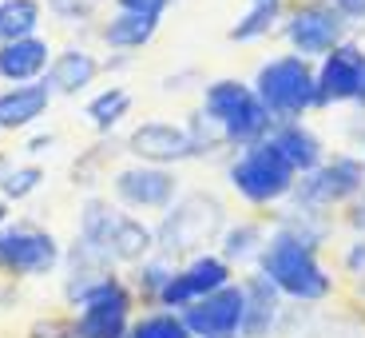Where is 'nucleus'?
<instances>
[{
	"mask_svg": "<svg viewBox=\"0 0 365 338\" xmlns=\"http://www.w3.org/2000/svg\"><path fill=\"white\" fill-rule=\"evenodd\" d=\"M227 231V203L215 192H182L163 219L155 223V255L171 263H187L195 255H207L210 243H219Z\"/></svg>",
	"mask_w": 365,
	"mask_h": 338,
	"instance_id": "nucleus-1",
	"label": "nucleus"
},
{
	"mask_svg": "<svg viewBox=\"0 0 365 338\" xmlns=\"http://www.w3.org/2000/svg\"><path fill=\"white\" fill-rule=\"evenodd\" d=\"M255 271L266 274L278 287V294L294 299V302H322L334 294V274L318 259V247L302 243L298 235H290L282 227H270L266 251H262Z\"/></svg>",
	"mask_w": 365,
	"mask_h": 338,
	"instance_id": "nucleus-2",
	"label": "nucleus"
},
{
	"mask_svg": "<svg viewBox=\"0 0 365 338\" xmlns=\"http://www.w3.org/2000/svg\"><path fill=\"white\" fill-rule=\"evenodd\" d=\"M255 91L274 124H302L306 111L322 108L318 100V68L314 60H302L294 52L270 56L255 72Z\"/></svg>",
	"mask_w": 365,
	"mask_h": 338,
	"instance_id": "nucleus-3",
	"label": "nucleus"
},
{
	"mask_svg": "<svg viewBox=\"0 0 365 338\" xmlns=\"http://www.w3.org/2000/svg\"><path fill=\"white\" fill-rule=\"evenodd\" d=\"M80 239L96 243L111 263L139 267L143 259L155 255V227H147L139 215L115 207L111 199L91 195L80 207Z\"/></svg>",
	"mask_w": 365,
	"mask_h": 338,
	"instance_id": "nucleus-4",
	"label": "nucleus"
},
{
	"mask_svg": "<svg viewBox=\"0 0 365 338\" xmlns=\"http://www.w3.org/2000/svg\"><path fill=\"white\" fill-rule=\"evenodd\" d=\"M202 111H207V119H215L222 128L230 151L258 144V139H266L274 131L270 111L262 108V100H258V91L250 80L219 76V80L202 84Z\"/></svg>",
	"mask_w": 365,
	"mask_h": 338,
	"instance_id": "nucleus-5",
	"label": "nucleus"
},
{
	"mask_svg": "<svg viewBox=\"0 0 365 338\" xmlns=\"http://www.w3.org/2000/svg\"><path fill=\"white\" fill-rule=\"evenodd\" d=\"M227 183L238 199L250 207H274V203H290L294 195V167L282 159V151L270 144V136L250 147H238L227 159Z\"/></svg>",
	"mask_w": 365,
	"mask_h": 338,
	"instance_id": "nucleus-6",
	"label": "nucleus"
},
{
	"mask_svg": "<svg viewBox=\"0 0 365 338\" xmlns=\"http://www.w3.org/2000/svg\"><path fill=\"white\" fill-rule=\"evenodd\" d=\"M349 28L354 24L346 20V12H338L329 0H298L282 16V36L290 44V52L302 56V60H314V64L322 56H329L338 44L354 40Z\"/></svg>",
	"mask_w": 365,
	"mask_h": 338,
	"instance_id": "nucleus-7",
	"label": "nucleus"
},
{
	"mask_svg": "<svg viewBox=\"0 0 365 338\" xmlns=\"http://www.w3.org/2000/svg\"><path fill=\"white\" fill-rule=\"evenodd\" d=\"M361 192H365V159L349 156V151H338V156H326V164L314 167L310 175H302L294 183L290 203L329 215L334 207H349Z\"/></svg>",
	"mask_w": 365,
	"mask_h": 338,
	"instance_id": "nucleus-8",
	"label": "nucleus"
},
{
	"mask_svg": "<svg viewBox=\"0 0 365 338\" xmlns=\"http://www.w3.org/2000/svg\"><path fill=\"white\" fill-rule=\"evenodd\" d=\"M64 263V247L36 223H9L0 231V271L12 279H44Z\"/></svg>",
	"mask_w": 365,
	"mask_h": 338,
	"instance_id": "nucleus-9",
	"label": "nucleus"
},
{
	"mask_svg": "<svg viewBox=\"0 0 365 338\" xmlns=\"http://www.w3.org/2000/svg\"><path fill=\"white\" fill-rule=\"evenodd\" d=\"M230 283H235V267L222 255H210L207 251V255H195V259L175 267V274L167 279L163 291H159L155 307L182 314L187 307H195V302H202L207 294L222 291V287H230Z\"/></svg>",
	"mask_w": 365,
	"mask_h": 338,
	"instance_id": "nucleus-10",
	"label": "nucleus"
},
{
	"mask_svg": "<svg viewBox=\"0 0 365 338\" xmlns=\"http://www.w3.org/2000/svg\"><path fill=\"white\" fill-rule=\"evenodd\" d=\"M131 322H135L131 319V291L115 274L76 307L72 327H76V338H128Z\"/></svg>",
	"mask_w": 365,
	"mask_h": 338,
	"instance_id": "nucleus-11",
	"label": "nucleus"
},
{
	"mask_svg": "<svg viewBox=\"0 0 365 338\" xmlns=\"http://www.w3.org/2000/svg\"><path fill=\"white\" fill-rule=\"evenodd\" d=\"M111 192L123 207L131 211H167L179 199V175L171 167H151V164H128L111 175Z\"/></svg>",
	"mask_w": 365,
	"mask_h": 338,
	"instance_id": "nucleus-12",
	"label": "nucleus"
},
{
	"mask_svg": "<svg viewBox=\"0 0 365 338\" xmlns=\"http://www.w3.org/2000/svg\"><path fill=\"white\" fill-rule=\"evenodd\" d=\"M128 156L135 164H151V167H171L175 164H187L195 159V147H191V136L182 124H171V119H143L128 131Z\"/></svg>",
	"mask_w": 365,
	"mask_h": 338,
	"instance_id": "nucleus-13",
	"label": "nucleus"
},
{
	"mask_svg": "<svg viewBox=\"0 0 365 338\" xmlns=\"http://www.w3.org/2000/svg\"><path fill=\"white\" fill-rule=\"evenodd\" d=\"M242 311H247V299H242V283H230L222 291L207 294L202 302L182 311V322L191 330V338H238L242 330Z\"/></svg>",
	"mask_w": 365,
	"mask_h": 338,
	"instance_id": "nucleus-14",
	"label": "nucleus"
},
{
	"mask_svg": "<svg viewBox=\"0 0 365 338\" xmlns=\"http://www.w3.org/2000/svg\"><path fill=\"white\" fill-rule=\"evenodd\" d=\"M318 100L322 108H334V104H354L357 88H361L365 76V48L357 40L338 44L329 56H322L318 64Z\"/></svg>",
	"mask_w": 365,
	"mask_h": 338,
	"instance_id": "nucleus-15",
	"label": "nucleus"
},
{
	"mask_svg": "<svg viewBox=\"0 0 365 338\" xmlns=\"http://www.w3.org/2000/svg\"><path fill=\"white\" fill-rule=\"evenodd\" d=\"M60 267H64V299H68V307H80L91 291H100L108 279H115V263H111L96 243H88V239H80V235H76L72 251H64V263Z\"/></svg>",
	"mask_w": 365,
	"mask_h": 338,
	"instance_id": "nucleus-16",
	"label": "nucleus"
},
{
	"mask_svg": "<svg viewBox=\"0 0 365 338\" xmlns=\"http://www.w3.org/2000/svg\"><path fill=\"white\" fill-rule=\"evenodd\" d=\"M238 283H242V299H247L238 338H270V330L282 319V294H278V287L258 271H250L247 279H238Z\"/></svg>",
	"mask_w": 365,
	"mask_h": 338,
	"instance_id": "nucleus-17",
	"label": "nucleus"
},
{
	"mask_svg": "<svg viewBox=\"0 0 365 338\" xmlns=\"http://www.w3.org/2000/svg\"><path fill=\"white\" fill-rule=\"evenodd\" d=\"M52 44L48 36H28V40H9L0 44V80L16 88V84H40L52 64Z\"/></svg>",
	"mask_w": 365,
	"mask_h": 338,
	"instance_id": "nucleus-18",
	"label": "nucleus"
},
{
	"mask_svg": "<svg viewBox=\"0 0 365 338\" xmlns=\"http://www.w3.org/2000/svg\"><path fill=\"white\" fill-rule=\"evenodd\" d=\"M103 72V60H96V52L72 44V48H60L48 64L44 84L52 88V96H80L96 84V76Z\"/></svg>",
	"mask_w": 365,
	"mask_h": 338,
	"instance_id": "nucleus-19",
	"label": "nucleus"
},
{
	"mask_svg": "<svg viewBox=\"0 0 365 338\" xmlns=\"http://www.w3.org/2000/svg\"><path fill=\"white\" fill-rule=\"evenodd\" d=\"M52 108V88L40 84H16L0 91V131H28Z\"/></svg>",
	"mask_w": 365,
	"mask_h": 338,
	"instance_id": "nucleus-20",
	"label": "nucleus"
},
{
	"mask_svg": "<svg viewBox=\"0 0 365 338\" xmlns=\"http://www.w3.org/2000/svg\"><path fill=\"white\" fill-rule=\"evenodd\" d=\"M270 144L282 151V159L294 167L298 179L326 164V144H322V136L314 128H306V124H274Z\"/></svg>",
	"mask_w": 365,
	"mask_h": 338,
	"instance_id": "nucleus-21",
	"label": "nucleus"
},
{
	"mask_svg": "<svg viewBox=\"0 0 365 338\" xmlns=\"http://www.w3.org/2000/svg\"><path fill=\"white\" fill-rule=\"evenodd\" d=\"M159 32V20L155 16H135V12H115L100 24V40L119 56H131L139 48H147Z\"/></svg>",
	"mask_w": 365,
	"mask_h": 338,
	"instance_id": "nucleus-22",
	"label": "nucleus"
},
{
	"mask_svg": "<svg viewBox=\"0 0 365 338\" xmlns=\"http://www.w3.org/2000/svg\"><path fill=\"white\" fill-rule=\"evenodd\" d=\"M266 239H270V227L258 219H242V223H227L219 239V255L227 259L230 267H258L266 251Z\"/></svg>",
	"mask_w": 365,
	"mask_h": 338,
	"instance_id": "nucleus-23",
	"label": "nucleus"
},
{
	"mask_svg": "<svg viewBox=\"0 0 365 338\" xmlns=\"http://www.w3.org/2000/svg\"><path fill=\"white\" fill-rule=\"evenodd\" d=\"M282 16H286V0H250L247 12L230 24L227 36L235 44H255V40L270 36L274 28H282Z\"/></svg>",
	"mask_w": 365,
	"mask_h": 338,
	"instance_id": "nucleus-24",
	"label": "nucleus"
},
{
	"mask_svg": "<svg viewBox=\"0 0 365 338\" xmlns=\"http://www.w3.org/2000/svg\"><path fill=\"white\" fill-rule=\"evenodd\" d=\"M44 0H0V44L40 36Z\"/></svg>",
	"mask_w": 365,
	"mask_h": 338,
	"instance_id": "nucleus-25",
	"label": "nucleus"
},
{
	"mask_svg": "<svg viewBox=\"0 0 365 338\" xmlns=\"http://www.w3.org/2000/svg\"><path fill=\"white\" fill-rule=\"evenodd\" d=\"M128 111H131V91L123 88V84H108V88H100L88 104H83V116H88V124H91L96 131H103V136H108L111 128H119Z\"/></svg>",
	"mask_w": 365,
	"mask_h": 338,
	"instance_id": "nucleus-26",
	"label": "nucleus"
},
{
	"mask_svg": "<svg viewBox=\"0 0 365 338\" xmlns=\"http://www.w3.org/2000/svg\"><path fill=\"white\" fill-rule=\"evenodd\" d=\"M187 136H191V147H195V159L199 156H219V151H230L227 136H222V128L215 124V119H207V111H191L187 116Z\"/></svg>",
	"mask_w": 365,
	"mask_h": 338,
	"instance_id": "nucleus-27",
	"label": "nucleus"
},
{
	"mask_svg": "<svg viewBox=\"0 0 365 338\" xmlns=\"http://www.w3.org/2000/svg\"><path fill=\"white\" fill-rule=\"evenodd\" d=\"M128 338H191V330L175 311H147L131 322Z\"/></svg>",
	"mask_w": 365,
	"mask_h": 338,
	"instance_id": "nucleus-28",
	"label": "nucleus"
},
{
	"mask_svg": "<svg viewBox=\"0 0 365 338\" xmlns=\"http://www.w3.org/2000/svg\"><path fill=\"white\" fill-rule=\"evenodd\" d=\"M175 267H179V263H171V259H163V255L143 259V263H139L135 271H131V287H135V294H143V299L155 302V299H159V291L167 287V279L175 274Z\"/></svg>",
	"mask_w": 365,
	"mask_h": 338,
	"instance_id": "nucleus-29",
	"label": "nucleus"
},
{
	"mask_svg": "<svg viewBox=\"0 0 365 338\" xmlns=\"http://www.w3.org/2000/svg\"><path fill=\"white\" fill-rule=\"evenodd\" d=\"M40 183H44V167L36 164H9L4 167V175H0V195L4 199H28L32 192H40Z\"/></svg>",
	"mask_w": 365,
	"mask_h": 338,
	"instance_id": "nucleus-30",
	"label": "nucleus"
},
{
	"mask_svg": "<svg viewBox=\"0 0 365 338\" xmlns=\"http://www.w3.org/2000/svg\"><path fill=\"white\" fill-rule=\"evenodd\" d=\"M48 12L60 20H68V24H83V20L96 16V9H100L103 0H44Z\"/></svg>",
	"mask_w": 365,
	"mask_h": 338,
	"instance_id": "nucleus-31",
	"label": "nucleus"
},
{
	"mask_svg": "<svg viewBox=\"0 0 365 338\" xmlns=\"http://www.w3.org/2000/svg\"><path fill=\"white\" fill-rule=\"evenodd\" d=\"M175 0H115V12H135V16H155L163 20V12Z\"/></svg>",
	"mask_w": 365,
	"mask_h": 338,
	"instance_id": "nucleus-32",
	"label": "nucleus"
},
{
	"mask_svg": "<svg viewBox=\"0 0 365 338\" xmlns=\"http://www.w3.org/2000/svg\"><path fill=\"white\" fill-rule=\"evenodd\" d=\"M341 263H346V271L354 274V279H365V239H354V243H349Z\"/></svg>",
	"mask_w": 365,
	"mask_h": 338,
	"instance_id": "nucleus-33",
	"label": "nucleus"
},
{
	"mask_svg": "<svg viewBox=\"0 0 365 338\" xmlns=\"http://www.w3.org/2000/svg\"><path fill=\"white\" fill-rule=\"evenodd\" d=\"M346 223H349V231H354L357 239H365V192L346 207Z\"/></svg>",
	"mask_w": 365,
	"mask_h": 338,
	"instance_id": "nucleus-34",
	"label": "nucleus"
},
{
	"mask_svg": "<svg viewBox=\"0 0 365 338\" xmlns=\"http://www.w3.org/2000/svg\"><path fill=\"white\" fill-rule=\"evenodd\" d=\"M338 12H346L349 24H365V0H329Z\"/></svg>",
	"mask_w": 365,
	"mask_h": 338,
	"instance_id": "nucleus-35",
	"label": "nucleus"
},
{
	"mask_svg": "<svg viewBox=\"0 0 365 338\" xmlns=\"http://www.w3.org/2000/svg\"><path fill=\"white\" fill-rule=\"evenodd\" d=\"M52 144H56V136H36L28 144V151H44V147H52Z\"/></svg>",
	"mask_w": 365,
	"mask_h": 338,
	"instance_id": "nucleus-36",
	"label": "nucleus"
},
{
	"mask_svg": "<svg viewBox=\"0 0 365 338\" xmlns=\"http://www.w3.org/2000/svg\"><path fill=\"white\" fill-rule=\"evenodd\" d=\"M9 215H12V211H9V199H4V195H0V231L9 227Z\"/></svg>",
	"mask_w": 365,
	"mask_h": 338,
	"instance_id": "nucleus-37",
	"label": "nucleus"
},
{
	"mask_svg": "<svg viewBox=\"0 0 365 338\" xmlns=\"http://www.w3.org/2000/svg\"><path fill=\"white\" fill-rule=\"evenodd\" d=\"M354 104H357V108L365 111V76H361V88H357V100H354Z\"/></svg>",
	"mask_w": 365,
	"mask_h": 338,
	"instance_id": "nucleus-38",
	"label": "nucleus"
},
{
	"mask_svg": "<svg viewBox=\"0 0 365 338\" xmlns=\"http://www.w3.org/2000/svg\"><path fill=\"white\" fill-rule=\"evenodd\" d=\"M357 294H361V299H365V279H357Z\"/></svg>",
	"mask_w": 365,
	"mask_h": 338,
	"instance_id": "nucleus-39",
	"label": "nucleus"
}]
</instances>
